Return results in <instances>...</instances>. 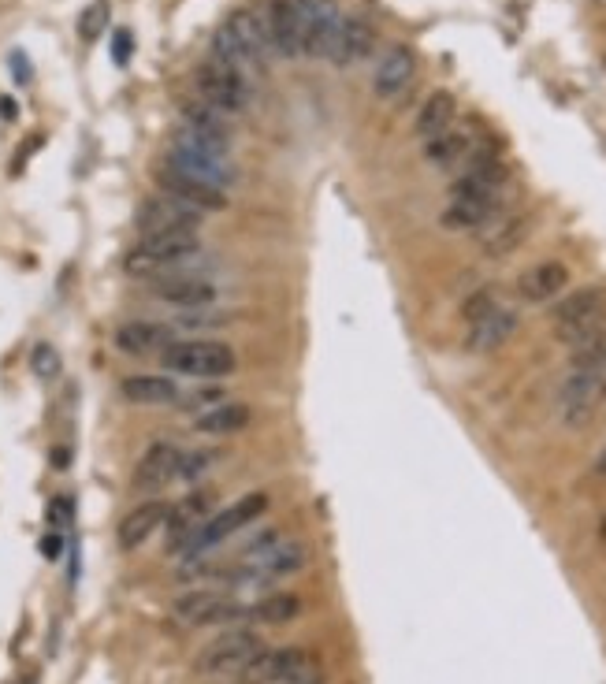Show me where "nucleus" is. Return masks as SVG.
Masks as SVG:
<instances>
[{"label": "nucleus", "instance_id": "obj_24", "mask_svg": "<svg viewBox=\"0 0 606 684\" xmlns=\"http://www.w3.org/2000/svg\"><path fill=\"white\" fill-rule=\"evenodd\" d=\"M212 517V491H190L183 502H175L172 510H168V521H164V528H168V540L183 543L190 532L198 525H205Z\"/></svg>", "mask_w": 606, "mask_h": 684}, {"label": "nucleus", "instance_id": "obj_19", "mask_svg": "<svg viewBox=\"0 0 606 684\" xmlns=\"http://www.w3.org/2000/svg\"><path fill=\"white\" fill-rule=\"evenodd\" d=\"M413 75H417V56L409 53V45H391L383 53L376 75H372V90H376V97L391 101L413 82Z\"/></svg>", "mask_w": 606, "mask_h": 684}, {"label": "nucleus", "instance_id": "obj_20", "mask_svg": "<svg viewBox=\"0 0 606 684\" xmlns=\"http://www.w3.org/2000/svg\"><path fill=\"white\" fill-rule=\"evenodd\" d=\"M517 331V313L510 305H495L488 309L484 316H476L473 324H469V350L473 354H491V350H499L502 342H510V335Z\"/></svg>", "mask_w": 606, "mask_h": 684}, {"label": "nucleus", "instance_id": "obj_31", "mask_svg": "<svg viewBox=\"0 0 606 684\" xmlns=\"http://www.w3.org/2000/svg\"><path fill=\"white\" fill-rule=\"evenodd\" d=\"M469 153V134L465 131H443L439 138H432V142H424V157L432 160L435 168H454L458 160Z\"/></svg>", "mask_w": 606, "mask_h": 684}, {"label": "nucleus", "instance_id": "obj_43", "mask_svg": "<svg viewBox=\"0 0 606 684\" xmlns=\"http://www.w3.org/2000/svg\"><path fill=\"white\" fill-rule=\"evenodd\" d=\"M603 391H606V361H603Z\"/></svg>", "mask_w": 606, "mask_h": 684}, {"label": "nucleus", "instance_id": "obj_12", "mask_svg": "<svg viewBox=\"0 0 606 684\" xmlns=\"http://www.w3.org/2000/svg\"><path fill=\"white\" fill-rule=\"evenodd\" d=\"M172 614L190 629H201V625H227L235 618H246L250 606H238L227 592H216V588H198V592H186L175 599Z\"/></svg>", "mask_w": 606, "mask_h": 684}, {"label": "nucleus", "instance_id": "obj_21", "mask_svg": "<svg viewBox=\"0 0 606 684\" xmlns=\"http://www.w3.org/2000/svg\"><path fill=\"white\" fill-rule=\"evenodd\" d=\"M179 458H183V450H175L172 443H153L142 454L138 469H134V487L160 491V487H168L172 480H179Z\"/></svg>", "mask_w": 606, "mask_h": 684}, {"label": "nucleus", "instance_id": "obj_29", "mask_svg": "<svg viewBox=\"0 0 606 684\" xmlns=\"http://www.w3.org/2000/svg\"><path fill=\"white\" fill-rule=\"evenodd\" d=\"M528 235V216H502L495 224H484L480 231V242H484V253L488 257H506L514 253Z\"/></svg>", "mask_w": 606, "mask_h": 684}, {"label": "nucleus", "instance_id": "obj_9", "mask_svg": "<svg viewBox=\"0 0 606 684\" xmlns=\"http://www.w3.org/2000/svg\"><path fill=\"white\" fill-rule=\"evenodd\" d=\"M495 205H499V186L462 175L450 190V205L443 209V227L447 231H476V227L491 224Z\"/></svg>", "mask_w": 606, "mask_h": 684}, {"label": "nucleus", "instance_id": "obj_28", "mask_svg": "<svg viewBox=\"0 0 606 684\" xmlns=\"http://www.w3.org/2000/svg\"><path fill=\"white\" fill-rule=\"evenodd\" d=\"M253 421V409L246 402H220V406H212L209 413H201L194 428L201 435H238L246 432Z\"/></svg>", "mask_w": 606, "mask_h": 684}, {"label": "nucleus", "instance_id": "obj_25", "mask_svg": "<svg viewBox=\"0 0 606 684\" xmlns=\"http://www.w3.org/2000/svg\"><path fill=\"white\" fill-rule=\"evenodd\" d=\"M172 331L164 328V324H153V320H131V324H123L116 331V346L123 354H164L168 346H172Z\"/></svg>", "mask_w": 606, "mask_h": 684}, {"label": "nucleus", "instance_id": "obj_22", "mask_svg": "<svg viewBox=\"0 0 606 684\" xmlns=\"http://www.w3.org/2000/svg\"><path fill=\"white\" fill-rule=\"evenodd\" d=\"M168 502H160V499H153V502H142L138 510H131L123 521H119V528H116V540H119V547L123 551H138L157 528H164V521H168Z\"/></svg>", "mask_w": 606, "mask_h": 684}, {"label": "nucleus", "instance_id": "obj_13", "mask_svg": "<svg viewBox=\"0 0 606 684\" xmlns=\"http://www.w3.org/2000/svg\"><path fill=\"white\" fill-rule=\"evenodd\" d=\"M343 23V8L335 0H302V56H331L335 34Z\"/></svg>", "mask_w": 606, "mask_h": 684}, {"label": "nucleus", "instance_id": "obj_26", "mask_svg": "<svg viewBox=\"0 0 606 684\" xmlns=\"http://www.w3.org/2000/svg\"><path fill=\"white\" fill-rule=\"evenodd\" d=\"M119 391L131 406H172L179 398V387L168 376H127Z\"/></svg>", "mask_w": 606, "mask_h": 684}, {"label": "nucleus", "instance_id": "obj_39", "mask_svg": "<svg viewBox=\"0 0 606 684\" xmlns=\"http://www.w3.org/2000/svg\"><path fill=\"white\" fill-rule=\"evenodd\" d=\"M60 547H64V540H60V536H45V543H41L45 558H60Z\"/></svg>", "mask_w": 606, "mask_h": 684}, {"label": "nucleus", "instance_id": "obj_42", "mask_svg": "<svg viewBox=\"0 0 606 684\" xmlns=\"http://www.w3.org/2000/svg\"><path fill=\"white\" fill-rule=\"evenodd\" d=\"M599 540L606 543V513H603V521H599Z\"/></svg>", "mask_w": 606, "mask_h": 684}, {"label": "nucleus", "instance_id": "obj_18", "mask_svg": "<svg viewBox=\"0 0 606 684\" xmlns=\"http://www.w3.org/2000/svg\"><path fill=\"white\" fill-rule=\"evenodd\" d=\"M372 49H376V27H372L365 15H343L328 60L339 67H350V64H357V60H365Z\"/></svg>", "mask_w": 606, "mask_h": 684}, {"label": "nucleus", "instance_id": "obj_23", "mask_svg": "<svg viewBox=\"0 0 606 684\" xmlns=\"http://www.w3.org/2000/svg\"><path fill=\"white\" fill-rule=\"evenodd\" d=\"M569 283V268L562 261H543L536 268H528L525 276L517 279V290H521V298L532 305L540 302H551L554 294H562Z\"/></svg>", "mask_w": 606, "mask_h": 684}, {"label": "nucleus", "instance_id": "obj_33", "mask_svg": "<svg viewBox=\"0 0 606 684\" xmlns=\"http://www.w3.org/2000/svg\"><path fill=\"white\" fill-rule=\"evenodd\" d=\"M105 27H108V0H97V4H90L79 19L82 41H97V34H101Z\"/></svg>", "mask_w": 606, "mask_h": 684}, {"label": "nucleus", "instance_id": "obj_32", "mask_svg": "<svg viewBox=\"0 0 606 684\" xmlns=\"http://www.w3.org/2000/svg\"><path fill=\"white\" fill-rule=\"evenodd\" d=\"M302 614V599L298 595H272V599H261L257 606H250V614L257 625H283V621H294Z\"/></svg>", "mask_w": 606, "mask_h": 684}, {"label": "nucleus", "instance_id": "obj_7", "mask_svg": "<svg viewBox=\"0 0 606 684\" xmlns=\"http://www.w3.org/2000/svg\"><path fill=\"white\" fill-rule=\"evenodd\" d=\"M554 335L566 342L569 350L584 342L588 335L606 328V290L603 287H584L566 294L562 302L554 305Z\"/></svg>", "mask_w": 606, "mask_h": 684}, {"label": "nucleus", "instance_id": "obj_5", "mask_svg": "<svg viewBox=\"0 0 606 684\" xmlns=\"http://www.w3.org/2000/svg\"><path fill=\"white\" fill-rule=\"evenodd\" d=\"M264 510H268V495H264V491H250V495H242V499L231 502L227 510L212 513L209 521L194 528L183 543H175L172 554H186V558L209 554L216 543H224L227 536H235V532H242L246 525H253Z\"/></svg>", "mask_w": 606, "mask_h": 684}, {"label": "nucleus", "instance_id": "obj_27", "mask_svg": "<svg viewBox=\"0 0 606 684\" xmlns=\"http://www.w3.org/2000/svg\"><path fill=\"white\" fill-rule=\"evenodd\" d=\"M454 116H458V101H454V93L435 90L432 97L421 105V112H417V138H424V142L439 138L443 131L454 127Z\"/></svg>", "mask_w": 606, "mask_h": 684}, {"label": "nucleus", "instance_id": "obj_15", "mask_svg": "<svg viewBox=\"0 0 606 684\" xmlns=\"http://www.w3.org/2000/svg\"><path fill=\"white\" fill-rule=\"evenodd\" d=\"M201 227V212L183 205V201L168 198V194H160V198L145 201L142 209H138V231L142 235H168V231H198Z\"/></svg>", "mask_w": 606, "mask_h": 684}, {"label": "nucleus", "instance_id": "obj_17", "mask_svg": "<svg viewBox=\"0 0 606 684\" xmlns=\"http://www.w3.org/2000/svg\"><path fill=\"white\" fill-rule=\"evenodd\" d=\"M153 294L168 305H183V309H201V305L216 302V283L205 276H183V272H164L153 276Z\"/></svg>", "mask_w": 606, "mask_h": 684}, {"label": "nucleus", "instance_id": "obj_38", "mask_svg": "<svg viewBox=\"0 0 606 684\" xmlns=\"http://www.w3.org/2000/svg\"><path fill=\"white\" fill-rule=\"evenodd\" d=\"M67 517H71V502H67V499H53V506H49V521H53L56 528H64Z\"/></svg>", "mask_w": 606, "mask_h": 684}, {"label": "nucleus", "instance_id": "obj_6", "mask_svg": "<svg viewBox=\"0 0 606 684\" xmlns=\"http://www.w3.org/2000/svg\"><path fill=\"white\" fill-rule=\"evenodd\" d=\"M160 365L179 376H194V380H224L235 372V350L227 342L216 339H175L164 354Z\"/></svg>", "mask_w": 606, "mask_h": 684}, {"label": "nucleus", "instance_id": "obj_37", "mask_svg": "<svg viewBox=\"0 0 606 684\" xmlns=\"http://www.w3.org/2000/svg\"><path fill=\"white\" fill-rule=\"evenodd\" d=\"M112 56H116V64H127V60H131V30H116V38H112Z\"/></svg>", "mask_w": 606, "mask_h": 684}, {"label": "nucleus", "instance_id": "obj_41", "mask_svg": "<svg viewBox=\"0 0 606 684\" xmlns=\"http://www.w3.org/2000/svg\"><path fill=\"white\" fill-rule=\"evenodd\" d=\"M595 473H599V476H606V447H603V454L595 458Z\"/></svg>", "mask_w": 606, "mask_h": 684}, {"label": "nucleus", "instance_id": "obj_16", "mask_svg": "<svg viewBox=\"0 0 606 684\" xmlns=\"http://www.w3.org/2000/svg\"><path fill=\"white\" fill-rule=\"evenodd\" d=\"M264 27H268L272 53L302 56V0H268Z\"/></svg>", "mask_w": 606, "mask_h": 684}, {"label": "nucleus", "instance_id": "obj_4", "mask_svg": "<svg viewBox=\"0 0 606 684\" xmlns=\"http://www.w3.org/2000/svg\"><path fill=\"white\" fill-rule=\"evenodd\" d=\"M201 253V238L198 231H168V235H145L131 253L123 268L131 276H164V272H175L183 268L186 261H194Z\"/></svg>", "mask_w": 606, "mask_h": 684}, {"label": "nucleus", "instance_id": "obj_2", "mask_svg": "<svg viewBox=\"0 0 606 684\" xmlns=\"http://www.w3.org/2000/svg\"><path fill=\"white\" fill-rule=\"evenodd\" d=\"M175 171H186L194 179H205L212 186H231L235 183V168H231V157H227V145H216L209 138L194 134L190 127H179L172 138V149H168V160Z\"/></svg>", "mask_w": 606, "mask_h": 684}, {"label": "nucleus", "instance_id": "obj_8", "mask_svg": "<svg viewBox=\"0 0 606 684\" xmlns=\"http://www.w3.org/2000/svg\"><path fill=\"white\" fill-rule=\"evenodd\" d=\"M261 651H264V644H261V636H257V629H227V632H220L216 640H209V644L201 647L198 658H194V670H198L201 677L238 673V670H246Z\"/></svg>", "mask_w": 606, "mask_h": 684}, {"label": "nucleus", "instance_id": "obj_34", "mask_svg": "<svg viewBox=\"0 0 606 684\" xmlns=\"http://www.w3.org/2000/svg\"><path fill=\"white\" fill-rule=\"evenodd\" d=\"M30 365H34V372H38L41 380H53L56 372H60V354H56L49 342H38L34 354H30Z\"/></svg>", "mask_w": 606, "mask_h": 684}, {"label": "nucleus", "instance_id": "obj_36", "mask_svg": "<svg viewBox=\"0 0 606 684\" xmlns=\"http://www.w3.org/2000/svg\"><path fill=\"white\" fill-rule=\"evenodd\" d=\"M495 305H499V298H495L491 290H480V294H473V298L465 302V320L473 324L476 316H484V313H488V309H495Z\"/></svg>", "mask_w": 606, "mask_h": 684}, {"label": "nucleus", "instance_id": "obj_10", "mask_svg": "<svg viewBox=\"0 0 606 684\" xmlns=\"http://www.w3.org/2000/svg\"><path fill=\"white\" fill-rule=\"evenodd\" d=\"M194 82H198L201 101L212 105L216 112H224V116H238V112H246V105H250V82H246V75L238 67L209 60V64L198 67Z\"/></svg>", "mask_w": 606, "mask_h": 684}, {"label": "nucleus", "instance_id": "obj_11", "mask_svg": "<svg viewBox=\"0 0 606 684\" xmlns=\"http://www.w3.org/2000/svg\"><path fill=\"white\" fill-rule=\"evenodd\" d=\"M599 395H603V365H569V376L558 391V417L569 428H577L592 417Z\"/></svg>", "mask_w": 606, "mask_h": 684}, {"label": "nucleus", "instance_id": "obj_35", "mask_svg": "<svg viewBox=\"0 0 606 684\" xmlns=\"http://www.w3.org/2000/svg\"><path fill=\"white\" fill-rule=\"evenodd\" d=\"M212 461H216V450H194V454H183V458H179V480H194V476H201Z\"/></svg>", "mask_w": 606, "mask_h": 684}, {"label": "nucleus", "instance_id": "obj_40", "mask_svg": "<svg viewBox=\"0 0 606 684\" xmlns=\"http://www.w3.org/2000/svg\"><path fill=\"white\" fill-rule=\"evenodd\" d=\"M15 101H8V97H0V116H8V119H12L15 116Z\"/></svg>", "mask_w": 606, "mask_h": 684}, {"label": "nucleus", "instance_id": "obj_3", "mask_svg": "<svg viewBox=\"0 0 606 684\" xmlns=\"http://www.w3.org/2000/svg\"><path fill=\"white\" fill-rule=\"evenodd\" d=\"M238 684H324V673L305 647H264L246 670H238Z\"/></svg>", "mask_w": 606, "mask_h": 684}, {"label": "nucleus", "instance_id": "obj_1", "mask_svg": "<svg viewBox=\"0 0 606 684\" xmlns=\"http://www.w3.org/2000/svg\"><path fill=\"white\" fill-rule=\"evenodd\" d=\"M268 53H272L268 27H264L261 15L246 12V8L227 15V23L212 38V60L227 67H238V71L250 64H264Z\"/></svg>", "mask_w": 606, "mask_h": 684}, {"label": "nucleus", "instance_id": "obj_14", "mask_svg": "<svg viewBox=\"0 0 606 684\" xmlns=\"http://www.w3.org/2000/svg\"><path fill=\"white\" fill-rule=\"evenodd\" d=\"M157 183L168 198L183 201V205H190V209H198L201 216H205V212H224L227 209V194L220 190V186L205 183V179H194V175H186V171H175L172 164H164V168L157 171Z\"/></svg>", "mask_w": 606, "mask_h": 684}, {"label": "nucleus", "instance_id": "obj_30", "mask_svg": "<svg viewBox=\"0 0 606 684\" xmlns=\"http://www.w3.org/2000/svg\"><path fill=\"white\" fill-rule=\"evenodd\" d=\"M183 127H190V131L201 134V138H209V142L227 145V149H231L227 116L224 112H216L212 105H205V101H186L183 105Z\"/></svg>", "mask_w": 606, "mask_h": 684}]
</instances>
